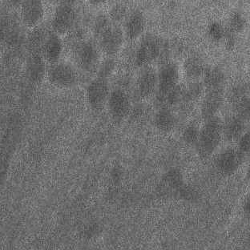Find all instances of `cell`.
Instances as JSON below:
<instances>
[{"label":"cell","mask_w":250,"mask_h":250,"mask_svg":"<svg viewBox=\"0 0 250 250\" xmlns=\"http://www.w3.org/2000/svg\"><path fill=\"white\" fill-rule=\"evenodd\" d=\"M223 134V125L217 116L205 121V125L199 131L196 146L202 158H208L214 153L221 143Z\"/></svg>","instance_id":"cell-1"},{"label":"cell","mask_w":250,"mask_h":250,"mask_svg":"<svg viewBox=\"0 0 250 250\" xmlns=\"http://www.w3.org/2000/svg\"><path fill=\"white\" fill-rule=\"evenodd\" d=\"M75 57L79 67L85 72H92L98 69L100 51L92 41H81L75 47Z\"/></svg>","instance_id":"cell-2"},{"label":"cell","mask_w":250,"mask_h":250,"mask_svg":"<svg viewBox=\"0 0 250 250\" xmlns=\"http://www.w3.org/2000/svg\"><path fill=\"white\" fill-rule=\"evenodd\" d=\"M77 14L72 3H61L56 7L52 21V27L57 35H64L73 29Z\"/></svg>","instance_id":"cell-3"},{"label":"cell","mask_w":250,"mask_h":250,"mask_svg":"<svg viewBox=\"0 0 250 250\" xmlns=\"http://www.w3.org/2000/svg\"><path fill=\"white\" fill-rule=\"evenodd\" d=\"M99 46L107 56H113L123 47L125 33L117 25H110L98 36Z\"/></svg>","instance_id":"cell-4"},{"label":"cell","mask_w":250,"mask_h":250,"mask_svg":"<svg viewBox=\"0 0 250 250\" xmlns=\"http://www.w3.org/2000/svg\"><path fill=\"white\" fill-rule=\"evenodd\" d=\"M161 44L156 36L148 35L141 41L136 50L135 64L137 67H146L161 55Z\"/></svg>","instance_id":"cell-5"},{"label":"cell","mask_w":250,"mask_h":250,"mask_svg":"<svg viewBox=\"0 0 250 250\" xmlns=\"http://www.w3.org/2000/svg\"><path fill=\"white\" fill-rule=\"evenodd\" d=\"M48 77L52 84L62 88L73 87L77 81V76L73 67L64 62L52 64L48 72Z\"/></svg>","instance_id":"cell-6"},{"label":"cell","mask_w":250,"mask_h":250,"mask_svg":"<svg viewBox=\"0 0 250 250\" xmlns=\"http://www.w3.org/2000/svg\"><path fill=\"white\" fill-rule=\"evenodd\" d=\"M179 71L174 63H166L157 74V93L161 100L166 99L167 95L177 87Z\"/></svg>","instance_id":"cell-7"},{"label":"cell","mask_w":250,"mask_h":250,"mask_svg":"<svg viewBox=\"0 0 250 250\" xmlns=\"http://www.w3.org/2000/svg\"><path fill=\"white\" fill-rule=\"evenodd\" d=\"M107 103L110 114L116 121L125 118L131 109L129 96L126 91L121 87H116L111 91Z\"/></svg>","instance_id":"cell-8"},{"label":"cell","mask_w":250,"mask_h":250,"mask_svg":"<svg viewBox=\"0 0 250 250\" xmlns=\"http://www.w3.org/2000/svg\"><path fill=\"white\" fill-rule=\"evenodd\" d=\"M110 92L107 79L97 76L92 81L87 89V100L92 108L101 109L107 103Z\"/></svg>","instance_id":"cell-9"},{"label":"cell","mask_w":250,"mask_h":250,"mask_svg":"<svg viewBox=\"0 0 250 250\" xmlns=\"http://www.w3.org/2000/svg\"><path fill=\"white\" fill-rule=\"evenodd\" d=\"M243 160L244 157L238 150L228 148L217 156L215 164L221 173L231 175L237 172Z\"/></svg>","instance_id":"cell-10"},{"label":"cell","mask_w":250,"mask_h":250,"mask_svg":"<svg viewBox=\"0 0 250 250\" xmlns=\"http://www.w3.org/2000/svg\"><path fill=\"white\" fill-rule=\"evenodd\" d=\"M224 103V87L207 89L201 107L205 121L216 116Z\"/></svg>","instance_id":"cell-11"},{"label":"cell","mask_w":250,"mask_h":250,"mask_svg":"<svg viewBox=\"0 0 250 250\" xmlns=\"http://www.w3.org/2000/svg\"><path fill=\"white\" fill-rule=\"evenodd\" d=\"M41 52L48 62L52 64L58 62L62 52V42L59 35L55 32H48L41 45Z\"/></svg>","instance_id":"cell-12"},{"label":"cell","mask_w":250,"mask_h":250,"mask_svg":"<svg viewBox=\"0 0 250 250\" xmlns=\"http://www.w3.org/2000/svg\"><path fill=\"white\" fill-rule=\"evenodd\" d=\"M22 19L27 27H34L41 22L44 15L42 2L40 0H27L22 4Z\"/></svg>","instance_id":"cell-13"},{"label":"cell","mask_w":250,"mask_h":250,"mask_svg":"<svg viewBox=\"0 0 250 250\" xmlns=\"http://www.w3.org/2000/svg\"><path fill=\"white\" fill-rule=\"evenodd\" d=\"M139 76L138 93L141 97H147L151 96L157 87V74L152 67L146 66L142 67Z\"/></svg>","instance_id":"cell-14"},{"label":"cell","mask_w":250,"mask_h":250,"mask_svg":"<svg viewBox=\"0 0 250 250\" xmlns=\"http://www.w3.org/2000/svg\"><path fill=\"white\" fill-rule=\"evenodd\" d=\"M146 17L143 12L139 10L133 11L126 21V35L130 41H136L145 31L146 28Z\"/></svg>","instance_id":"cell-15"},{"label":"cell","mask_w":250,"mask_h":250,"mask_svg":"<svg viewBox=\"0 0 250 250\" xmlns=\"http://www.w3.org/2000/svg\"><path fill=\"white\" fill-rule=\"evenodd\" d=\"M244 129L245 121L238 116H235L223 127L224 136L228 141H237L243 135Z\"/></svg>","instance_id":"cell-16"},{"label":"cell","mask_w":250,"mask_h":250,"mask_svg":"<svg viewBox=\"0 0 250 250\" xmlns=\"http://www.w3.org/2000/svg\"><path fill=\"white\" fill-rule=\"evenodd\" d=\"M204 83L207 89L224 87L225 74L217 67L206 68L203 74Z\"/></svg>","instance_id":"cell-17"},{"label":"cell","mask_w":250,"mask_h":250,"mask_svg":"<svg viewBox=\"0 0 250 250\" xmlns=\"http://www.w3.org/2000/svg\"><path fill=\"white\" fill-rule=\"evenodd\" d=\"M184 70L185 73L188 78L197 80L199 77L203 76L205 72V66L203 61L197 57H191L188 59L184 64Z\"/></svg>","instance_id":"cell-18"},{"label":"cell","mask_w":250,"mask_h":250,"mask_svg":"<svg viewBox=\"0 0 250 250\" xmlns=\"http://www.w3.org/2000/svg\"><path fill=\"white\" fill-rule=\"evenodd\" d=\"M156 125L162 132H170L175 126V117L167 107H163L156 116Z\"/></svg>","instance_id":"cell-19"},{"label":"cell","mask_w":250,"mask_h":250,"mask_svg":"<svg viewBox=\"0 0 250 250\" xmlns=\"http://www.w3.org/2000/svg\"><path fill=\"white\" fill-rule=\"evenodd\" d=\"M28 73L34 81H41L45 74V63L41 56L34 55L28 62Z\"/></svg>","instance_id":"cell-20"},{"label":"cell","mask_w":250,"mask_h":250,"mask_svg":"<svg viewBox=\"0 0 250 250\" xmlns=\"http://www.w3.org/2000/svg\"><path fill=\"white\" fill-rule=\"evenodd\" d=\"M203 92V85L200 82H192L188 85V87L184 89L182 101L187 102L197 101V99L201 96V93Z\"/></svg>","instance_id":"cell-21"},{"label":"cell","mask_w":250,"mask_h":250,"mask_svg":"<svg viewBox=\"0 0 250 250\" xmlns=\"http://www.w3.org/2000/svg\"><path fill=\"white\" fill-rule=\"evenodd\" d=\"M116 67L114 59L107 58L98 67V77L107 79L112 75Z\"/></svg>","instance_id":"cell-22"},{"label":"cell","mask_w":250,"mask_h":250,"mask_svg":"<svg viewBox=\"0 0 250 250\" xmlns=\"http://www.w3.org/2000/svg\"><path fill=\"white\" fill-rule=\"evenodd\" d=\"M112 24L110 22L109 19L107 16L101 15V16H97L95 22H94V33L96 36L98 37L104 31L107 27H109Z\"/></svg>","instance_id":"cell-23"},{"label":"cell","mask_w":250,"mask_h":250,"mask_svg":"<svg viewBox=\"0 0 250 250\" xmlns=\"http://www.w3.org/2000/svg\"><path fill=\"white\" fill-rule=\"evenodd\" d=\"M237 116L246 121L250 118V100L249 97L245 96L244 98L241 99L237 104Z\"/></svg>","instance_id":"cell-24"},{"label":"cell","mask_w":250,"mask_h":250,"mask_svg":"<svg viewBox=\"0 0 250 250\" xmlns=\"http://www.w3.org/2000/svg\"><path fill=\"white\" fill-rule=\"evenodd\" d=\"M246 27V21L243 16L238 13H235L230 20V28L233 32H239Z\"/></svg>","instance_id":"cell-25"},{"label":"cell","mask_w":250,"mask_h":250,"mask_svg":"<svg viewBox=\"0 0 250 250\" xmlns=\"http://www.w3.org/2000/svg\"><path fill=\"white\" fill-rule=\"evenodd\" d=\"M250 132H247L244 133L241 136V138L238 140L239 141V145H238V152L241 153V156H243L244 158L248 156L250 153Z\"/></svg>","instance_id":"cell-26"},{"label":"cell","mask_w":250,"mask_h":250,"mask_svg":"<svg viewBox=\"0 0 250 250\" xmlns=\"http://www.w3.org/2000/svg\"><path fill=\"white\" fill-rule=\"evenodd\" d=\"M199 130L197 127L193 126L188 127L185 132H184L183 139L186 143L189 145H193L197 142V138H198Z\"/></svg>","instance_id":"cell-27"},{"label":"cell","mask_w":250,"mask_h":250,"mask_svg":"<svg viewBox=\"0 0 250 250\" xmlns=\"http://www.w3.org/2000/svg\"><path fill=\"white\" fill-rule=\"evenodd\" d=\"M182 96H183V88L177 85V87L167 95L166 100L169 104L174 105L182 101Z\"/></svg>","instance_id":"cell-28"},{"label":"cell","mask_w":250,"mask_h":250,"mask_svg":"<svg viewBox=\"0 0 250 250\" xmlns=\"http://www.w3.org/2000/svg\"><path fill=\"white\" fill-rule=\"evenodd\" d=\"M209 35L211 37H212L216 41H219L223 37L225 33H224L223 28H222L221 25L218 24V23H213L210 27Z\"/></svg>","instance_id":"cell-29"},{"label":"cell","mask_w":250,"mask_h":250,"mask_svg":"<svg viewBox=\"0 0 250 250\" xmlns=\"http://www.w3.org/2000/svg\"><path fill=\"white\" fill-rule=\"evenodd\" d=\"M125 15V7L122 5H117L112 9V18L114 21H121V19L124 18Z\"/></svg>","instance_id":"cell-30"},{"label":"cell","mask_w":250,"mask_h":250,"mask_svg":"<svg viewBox=\"0 0 250 250\" xmlns=\"http://www.w3.org/2000/svg\"><path fill=\"white\" fill-rule=\"evenodd\" d=\"M243 208L244 211H245V213L249 215V213H250V211H249V210H250V200H249V199L245 202Z\"/></svg>","instance_id":"cell-31"}]
</instances>
